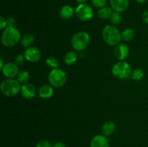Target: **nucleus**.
I'll return each mask as SVG.
<instances>
[{
    "label": "nucleus",
    "mask_w": 148,
    "mask_h": 147,
    "mask_svg": "<svg viewBox=\"0 0 148 147\" xmlns=\"http://www.w3.org/2000/svg\"><path fill=\"white\" fill-rule=\"evenodd\" d=\"M102 35L105 43L108 46H116L121 41V34L114 26L108 24L103 29Z\"/></svg>",
    "instance_id": "nucleus-2"
},
{
    "label": "nucleus",
    "mask_w": 148,
    "mask_h": 147,
    "mask_svg": "<svg viewBox=\"0 0 148 147\" xmlns=\"http://www.w3.org/2000/svg\"><path fill=\"white\" fill-rule=\"evenodd\" d=\"M30 79V74L26 71H23L19 72L18 75H17V80L20 83L22 84H26L27 81Z\"/></svg>",
    "instance_id": "nucleus-21"
},
{
    "label": "nucleus",
    "mask_w": 148,
    "mask_h": 147,
    "mask_svg": "<svg viewBox=\"0 0 148 147\" xmlns=\"http://www.w3.org/2000/svg\"><path fill=\"white\" fill-rule=\"evenodd\" d=\"M90 147H109L108 140L104 135H97L90 141Z\"/></svg>",
    "instance_id": "nucleus-13"
},
{
    "label": "nucleus",
    "mask_w": 148,
    "mask_h": 147,
    "mask_svg": "<svg viewBox=\"0 0 148 147\" xmlns=\"http://www.w3.org/2000/svg\"><path fill=\"white\" fill-rule=\"evenodd\" d=\"M74 14H75V10L72 7L69 5L64 6L60 10V17L64 20H69V19L72 18L73 17Z\"/></svg>",
    "instance_id": "nucleus-15"
},
{
    "label": "nucleus",
    "mask_w": 148,
    "mask_h": 147,
    "mask_svg": "<svg viewBox=\"0 0 148 147\" xmlns=\"http://www.w3.org/2000/svg\"><path fill=\"white\" fill-rule=\"evenodd\" d=\"M14 17H9L8 20H7V25L8 27H14Z\"/></svg>",
    "instance_id": "nucleus-29"
},
{
    "label": "nucleus",
    "mask_w": 148,
    "mask_h": 147,
    "mask_svg": "<svg viewBox=\"0 0 148 147\" xmlns=\"http://www.w3.org/2000/svg\"><path fill=\"white\" fill-rule=\"evenodd\" d=\"M107 0H91L92 6L95 8L101 9L105 7Z\"/></svg>",
    "instance_id": "nucleus-25"
},
{
    "label": "nucleus",
    "mask_w": 148,
    "mask_h": 147,
    "mask_svg": "<svg viewBox=\"0 0 148 147\" xmlns=\"http://www.w3.org/2000/svg\"><path fill=\"white\" fill-rule=\"evenodd\" d=\"M46 64L49 67L51 68V69H56L58 68V61L55 58L53 57H49L46 60Z\"/></svg>",
    "instance_id": "nucleus-24"
},
{
    "label": "nucleus",
    "mask_w": 148,
    "mask_h": 147,
    "mask_svg": "<svg viewBox=\"0 0 148 147\" xmlns=\"http://www.w3.org/2000/svg\"><path fill=\"white\" fill-rule=\"evenodd\" d=\"M36 147H53L52 144L47 140H40L36 144Z\"/></svg>",
    "instance_id": "nucleus-27"
},
{
    "label": "nucleus",
    "mask_w": 148,
    "mask_h": 147,
    "mask_svg": "<svg viewBox=\"0 0 148 147\" xmlns=\"http://www.w3.org/2000/svg\"><path fill=\"white\" fill-rule=\"evenodd\" d=\"M77 59V55L73 50L67 52L64 56V61L67 65H72L76 62Z\"/></svg>",
    "instance_id": "nucleus-18"
},
{
    "label": "nucleus",
    "mask_w": 148,
    "mask_h": 147,
    "mask_svg": "<svg viewBox=\"0 0 148 147\" xmlns=\"http://www.w3.org/2000/svg\"><path fill=\"white\" fill-rule=\"evenodd\" d=\"M34 36L31 33H26L20 40L21 45L23 47H30V45H32L34 42Z\"/></svg>",
    "instance_id": "nucleus-19"
},
{
    "label": "nucleus",
    "mask_w": 148,
    "mask_h": 147,
    "mask_svg": "<svg viewBox=\"0 0 148 147\" xmlns=\"http://www.w3.org/2000/svg\"><path fill=\"white\" fill-rule=\"evenodd\" d=\"M3 75L8 79H13L15 76H17L19 74V69L16 63L9 62L4 64V67L1 69Z\"/></svg>",
    "instance_id": "nucleus-9"
},
{
    "label": "nucleus",
    "mask_w": 148,
    "mask_h": 147,
    "mask_svg": "<svg viewBox=\"0 0 148 147\" xmlns=\"http://www.w3.org/2000/svg\"><path fill=\"white\" fill-rule=\"evenodd\" d=\"M116 131V125L112 121H107L102 127V133L104 135H111Z\"/></svg>",
    "instance_id": "nucleus-16"
},
{
    "label": "nucleus",
    "mask_w": 148,
    "mask_h": 147,
    "mask_svg": "<svg viewBox=\"0 0 148 147\" xmlns=\"http://www.w3.org/2000/svg\"><path fill=\"white\" fill-rule=\"evenodd\" d=\"M53 147H66L65 144H64L63 142H61V141H58V142H56L53 145Z\"/></svg>",
    "instance_id": "nucleus-31"
},
{
    "label": "nucleus",
    "mask_w": 148,
    "mask_h": 147,
    "mask_svg": "<svg viewBox=\"0 0 148 147\" xmlns=\"http://www.w3.org/2000/svg\"><path fill=\"white\" fill-rule=\"evenodd\" d=\"M143 20L145 23L148 24V10L143 12Z\"/></svg>",
    "instance_id": "nucleus-30"
},
{
    "label": "nucleus",
    "mask_w": 148,
    "mask_h": 147,
    "mask_svg": "<svg viewBox=\"0 0 148 147\" xmlns=\"http://www.w3.org/2000/svg\"><path fill=\"white\" fill-rule=\"evenodd\" d=\"M110 20H111V23H112L113 24L117 25V24H119L120 23H121L122 18H121V14H120V12H113Z\"/></svg>",
    "instance_id": "nucleus-23"
},
{
    "label": "nucleus",
    "mask_w": 148,
    "mask_h": 147,
    "mask_svg": "<svg viewBox=\"0 0 148 147\" xmlns=\"http://www.w3.org/2000/svg\"><path fill=\"white\" fill-rule=\"evenodd\" d=\"M136 1H137V2L138 3V4H144L146 0H136Z\"/></svg>",
    "instance_id": "nucleus-32"
},
{
    "label": "nucleus",
    "mask_w": 148,
    "mask_h": 147,
    "mask_svg": "<svg viewBox=\"0 0 148 147\" xmlns=\"http://www.w3.org/2000/svg\"><path fill=\"white\" fill-rule=\"evenodd\" d=\"M66 75L63 70L60 69H53L49 74V82L53 87H61L66 83Z\"/></svg>",
    "instance_id": "nucleus-5"
},
{
    "label": "nucleus",
    "mask_w": 148,
    "mask_h": 147,
    "mask_svg": "<svg viewBox=\"0 0 148 147\" xmlns=\"http://www.w3.org/2000/svg\"><path fill=\"white\" fill-rule=\"evenodd\" d=\"M76 1H77L79 4H84V3L85 2V1H86V0H76Z\"/></svg>",
    "instance_id": "nucleus-33"
},
{
    "label": "nucleus",
    "mask_w": 148,
    "mask_h": 147,
    "mask_svg": "<svg viewBox=\"0 0 148 147\" xmlns=\"http://www.w3.org/2000/svg\"><path fill=\"white\" fill-rule=\"evenodd\" d=\"M134 30L131 28H126L121 33V37L125 41H130L134 37Z\"/></svg>",
    "instance_id": "nucleus-20"
},
{
    "label": "nucleus",
    "mask_w": 148,
    "mask_h": 147,
    "mask_svg": "<svg viewBox=\"0 0 148 147\" xmlns=\"http://www.w3.org/2000/svg\"><path fill=\"white\" fill-rule=\"evenodd\" d=\"M21 95L27 99H31L35 97L36 93V87L32 84L26 83L21 86L20 89Z\"/></svg>",
    "instance_id": "nucleus-12"
},
{
    "label": "nucleus",
    "mask_w": 148,
    "mask_h": 147,
    "mask_svg": "<svg viewBox=\"0 0 148 147\" xmlns=\"http://www.w3.org/2000/svg\"><path fill=\"white\" fill-rule=\"evenodd\" d=\"M25 59V58L24 55L19 54L15 57L14 62H15V63L17 66H22L23 64H24Z\"/></svg>",
    "instance_id": "nucleus-26"
},
{
    "label": "nucleus",
    "mask_w": 148,
    "mask_h": 147,
    "mask_svg": "<svg viewBox=\"0 0 148 147\" xmlns=\"http://www.w3.org/2000/svg\"><path fill=\"white\" fill-rule=\"evenodd\" d=\"M53 95V89L51 85L44 84L38 89V95L43 99H49Z\"/></svg>",
    "instance_id": "nucleus-14"
},
{
    "label": "nucleus",
    "mask_w": 148,
    "mask_h": 147,
    "mask_svg": "<svg viewBox=\"0 0 148 147\" xmlns=\"http://www.w3.org/2000/svg\"><path fill=\"white\" fill-rule=\"evenodd\" d=\"M113 12H113L112 8L108 7H104L98 10L97 14H98V17H100L101 19H103V20H107V19L111 18Z\"/></svg>",
    "instance_id": "nucleus-17"
},
{
    "label": "nucleus",
    "mask_w": 148,
    "mask_h": 147,
    "mask_svg": "<svg viewBox=\"0 0 148 147\" xmlns=\"http://www.w3.org/2000/svg\"><path fill=\"white\" fill-rule=\"evenodd\" d=\"M112 74L119 79H127L132 74L131 66L127 62L120 61L113 66Z\"/></svg>",
    "instance_id": "nucleus-6"
},
{
    "label": "nucleus",
    "mask_w": 148,
    "mask_h": 147,
    "mask_svg": "<svg viewBox=\"0 0 148 147\" xmlns=\"http://www.w3.org/2000/svg\"><path fill=\"white\" fill-rule=\"evenodd\" d=\"M130 53V49L127 45L124 43H119L116 45L114 49V56L118 60L123 61L127 59Z\"/></svg>",
    "instance_id": "nucleus-10"
},
{
    "label": "nucleus",
    "mask_w": 148,
    "mask_h": 147,
    "mask_svg": "<svg viewBox=\"0 0 148 147\" xmlns=\"http://www.w3.org/2000/svg\"><path fill=\"white\" fill-rule=\"evenodd\" d=\"M110 4L113 10L118 12H123L128 9L129 0H110Z\"/></svg>",
    "instance_id": "nucleus-11"
},
{
    "label": "nucleus",
    "mask_w": 148,
    "mask_h": 147,
    "mask_svg": "<svg viewBox=\"0 0 148 147\" xmlns=\"http://www.w3.org/2000/svg\"><path fill=\"white\" fill-rule=\"evenodd\" d=\"M75 14L81 21L86 22L91 20L93 16V11L89 5L86 4H79L75 9Z\"/></svg>",
    "instance_id": "nucleus-7"
},
{
    "label": "nucleus",
    "mask_w": 148,
    "mask_h": 147,
    "mask_svg": "<svg viewBox=\"0 0 148 147\" xmlns=\"http://www.w3.org/2000/svg\"><path fill=\"white\" fill-rule=\"evenodd\" d=\"M21 40L20 33L14 27H7L4 29L1 35V43L4 46L11 48L17 44Z\"/></svg>",
    "instance_id": "nucleus-1"
},
{
    "label": "nucleus",
    "mask_w": 148,
    "mask_h": 147,
    "mask_svg": "<svg viewBox=\"0 0 148 147\" xmlns=\"http://www.w3.org/2000/svg\"><path fill=\"white\" fill-rule=\"evenodd\" d=\"M7 25V20H6L3 17H0V29H1V30H3V29L5 28Z\"/></svg>",
    "instance_id": "nucleus-28"
},
{
    "label": "nucleus",
    "mask_w": 148,
    "mask_h": 147,
    "mask_svg": "<svg viewBox=\"0 0 148 147\" xmlns=\"http://www.w3.org/2000/svg\"><path fill=\"white\" fill-rule=\"evenodd\" d=\"M20 83L16 79H8L3 81L1 84V91L7 97H13L20 92Z\"/></svg>",
    "instance_id": "nucleus-3"
},
{
    "label": "nucleus",
    "mask_w": 148,
    "mask_h": 147,
    "mask_svg": "<svg viewBox=\"0 0 148 147\" xmlns=\"http://www.w3.org/2000/svg\"><path fill=\"white\" fill-rule=\"evenodd\" d=\"M23 55L25 58V60L32 62V63L38 61L41 56L39 49L34 46H30V47L27 48Z\"/></svg>",
    "instance_id": "nucleus-8"
},
{
    "label": "nucleus",
    "mask_w": 148,
    "mask_h": 147,
    "mask_svg": "<svg viewBox=\"0 0 148 147\" xmlns=\"http://www.w3.org/2000/svg\"><path fill=\"white\" fill-rule=\"evenodd\" d=\"M144 71L140 69H134L131 74L132 79L134 81H140L143 79V78L144 77Z\"/></svg>",
    "instance_id": "nucleus-22"
},
{
    "label": "nucleus",
    "mask_w": 148,
    "mask_h": 147,
    "mask_svg": "<svg viewBox=\"0 0 148 147\" xmlns=\"http://www.w3.org/2000/svg\"><path fill=\"white\" fill-rule=\"evenodd\" d=\"M90 40V35L85 32H79L73 35L71 40L72 46L77 51L84 50L88 46Z\"/></svg>",
    "instance_id": "nucleus-4"
}]
</instances>
